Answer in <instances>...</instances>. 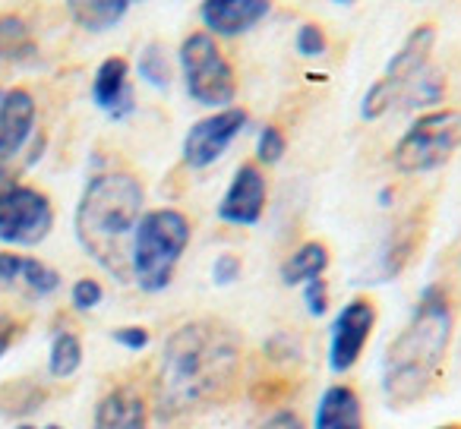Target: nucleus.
<instances>
[{"label":"nucleus","mask_w":461,"mask_h":429,"mask_svg":"<svg viewBox=\"0 0 461 429\" xmlns=\"http://www.w3.org/2000/svg\"><path fill=\"white\" fill-rule=\"evenodd\" d=\"M136 73H140L142 83L158 92H165L174 79V67H171V60H167V51L161 45H155V41L140 51V58H136Z\"/></svg>","instance_id":"5701e85b"},{"label":"nucleus","mask_w":461,"mask_h":429,"mask_svg":"<svg viewBox=\"0 0 461 429\" xmlns=\"http://www.w3.org/2000/svg\"><path fill=\"white\" fill-rule=\"evenodd\" d=\"M414 228L411 225H402L389 234V240L383 244L379 256L373 259V272L366 275V282H392L398 272L408 265L411 253H414Z\"/></svg>","instance_id":"412c9836"},{"label":"nucleus","mask_w":461,"mask_h":429,"mask_svg":"<svg viewBox=\"0 0 461 429\" xmlns=\"http://www.w3.org/2000/svg\"><path fill=\"white\" fill-rule=\"evenodd\" d=\"M39 45L29 22L16 13H0V64H32Z\"/></svg>","instance_id":"a211bd4d"},{"label":"nucleus","mask_w":461,"mask_h":429,"mask_svg":"<svg viewBox=\"0 0 461 429\" xmlns=\"http://www.w3.org/2000/svg\"><path fill=\"white\" fill-rule=\"evenodd\" d=\"M272 0H203L199 4V16L209 35H221V39H238L257 29L259 22L269 16Z\"/></svg>","instance_id":"ddd939ff"},{"label":"nucleus","mask_w":461,"mask_h":429,"mask_svg":"<svg viewBox=\"0 0 461 429\" xmlns=\"http://www.w3.org/2000/svg\"><path fill=\"white\" fill-rule=\"evenodd\" d=\"M303 307L313 319H322L329 313V284L322 278L303 284Z\"/></svg>","instance_id":"c85d7f7f"},{"label":"nucleus","mask_w":461,"mask_h":429,"mask_svg":"<svg viewBox=\"0 0 461 429\" xmlns=\"http://www.w3.org/2000/svg\"><path fill=\"white\" fill-rule=\"evenodd\" d=\"M294 48H297V54H301V58H307V60L322 58V54H326V48H329V39H326V32H322L320 22H303V26L297 29V35H294Z\"/></svg>","instance_id":"a878e982"},{"label":"nucleus","mask_w":461,"mask_h":429,"mask_svg":"<svg viewBox=\"0 0 461 429\" xmlns=\"http://www.w3.org/2000/svg\"><path fill=\"white\" fill-rule=\"evenodd\" d=\"M89 429H149L146 398L130 385H117L95 404Z\"/></svg>","instance_id":"2eb2a0df"},{"label":"nucleus","mask_w":461,"mask_h":429,"mask_svg":"<svg viewBox=\"0 0 461 429\" xmlns=\"http://www.w3.org/2000/svg\"><path fill=\"white\" fill-rule=\"evenodd\" d=\"M35 121H39V108H35L32 92L20 89V85L0 89V165H7L29 146Z\"/></svg>","instance_id":"f8f14e48"},{"label":"nucleus","mask_w":461,"mask_h":429,"mask_svg":"<svg viewBox=\"0 0 461 429\" xmlns=\"http://www.w3.org/2000/svg\"><path fill=\"white\" fill-rule=\"evenodd\" d=\"M102 300H104L102 282H95V278H79V282H73L70 307L77 309V313H92V309L102 307Z\"/></svg>","instance_id":"393cba45"},{"label":"nucleus","mask_w":461,"mask_h":429,"mask_svg":"<svg viewBox=\"0 0 461 429\" xmlns=\"http://www.w3.org/2000/svg\"><path fill=\"white\" fill-rule=\"evenodd\" d=\"M240 338L234 328L215 319H196L167 335L161 347L158 414H190V410L218 404L238 382Z\"/></svg>","instance_id":"f257e3e1"},{"label":"nucleus","mask_w":461,"mask_h":429,"mask_svg":"<svg viewBox=\"0 0 461 429\" xmlns=\"http://www.w3.org/2000/svg\"><path fill=\"white\" fill-rule=\"evenodd\" d=\"M461 148V111L439 108L420 114L392 148V165L402 174H427L442 167Z\"/></svg>","instance_id":"423d86ee"},{"label":"nucleus","mask_w":461,"mask_h":429,"mask_svg":"<svg viewBox=\"0 0 461 429\" xmlns=\"http://www.w3.org/2000/svg\"><path fill=\"white\" fill-rule=\"evenodd\" d=\"M136 0H67V13L86 32H108L127 16Z\"/></svg>","instance_id":"f3484780"},{"label":"nucleus","mask_w":461,"mask_h":429,"mask_svg":"<svg viewBox=\"0 0 461 429\" xmlns=\"http://www.w3.org/2000/svg\"><path fill=\"white\" fill-rule=\"evenodd\" d=\"M452 326L455 313L446 288H423L404 328L383 353V395L392 407H411L436 389L452 344Z\"/></svg>","instance_id":"f03ea898"},{"label":"nucleus","mask_w":461,"mask_h":429,"mask_svg":"<svg viewBox=\"0 0 461 429\" xmlns=\"http://www.w3.org/2000/svg\"><path fill=\"white\" fill-rule=\"evenodd\" d=\"M335 4H341V7H351V4H357V0H335Z\"/></svg>","instance_id":"72a5a7b5"},{"label":"nucleus","mask_w":461,"mask_h":429,"mask_svg":"<svg viewBox=\"0 0 461 429\" xmlns=\"http://www.w3.org/2000/svg\"><path fill=\"white\" fill-rule=\"evenodd\" d=\"M285 152H288L285 133L276 127V123H266V127L259 130V139H257V161L259 165H278V161L285 158Z\"/></svg>","instance_id":"b1692460"},{"label":"nucleus","mask_w":461,"mask_h":429,"mask_svg":"<svg viewBox=\"0 0 461 429\" xmlns=\"http://www.w3.org/2000/svg\"><path fill=\"white\" fill-rule=\"evenodd\" d=\"M436 45V29L433 26H417L408 39L402 41L392 60L385 64L383 76L364 92L360 98V117L364 121H379L383 114H389L392 108H404L411 89L417 85V79L427 73L429 54Z\"/></svg>","instance_id":"39448f33"},{"label":"nucleus","mask_w":461,"mask_h":429,"mask_svg":"<svg viewBox=\"0 0 461 429\" xmlns=\"http://www.w3.org/2000/svg\"><path fill=\"white\" fill-rule=\"evenodd\" d=\"M193 237L190 219L177 209L142 211L130 244V282L142 294H161L171 288L180 256Z\"/></svg>","instance_id":"20e7f679"},{"label":"nucleus","mask_w":461,"mask_h":429,"mask_svg":"<svg viewBox=\"0 0 461 429\" xmlns=\"http://www.w3.org/2000/svg\"><path fill=\"white\" fill-rule=\"evenodd\" d=\"M83 338L77 332H70V328H58L51 335V344H48V376L54 382H67V379H73L83 370Z\"/></svg>","instance_id":"aec40b11"},{"label":"nucleus","mask_w":461,"mask_h":429,"mask_svg":"<svg viewBox=\"0 0 461 429\" xmlns=\"http://www.w3.org/2000/svg\"><path fill=\"white\" fill-rule=\"evenodd\" d=\"M373 328H376V307L366 297H354L345 307L339 309V316L332 319V328H329V370L335 376L354 370L360 360V353L366 351V341H370Z\"/></svg>","instance_id":"9d476101"},{"label":"nucleus","mask_w":461,"mask_h":429,"mask_svg":"<svg viewBox=\"0 0 461 429\" xmlns=\"http://www.w3.org/2000/svg\"><path fill=\"white\" fill-rule=\"evenodd\" d=\"M247 114L244 108H221L212 111L209 117L196 121L184 136V146H180V158H184L186 167L193 171H203V167H212L224 152L230 148V142L244 133Z\"/></svg>","instance_id":"1a4fd4ad"},{"label":"nucleus","mask_w":461,"mask_h":429,"mask_svg":"<svg viewBox=\"0 0 461 429\" xmlns=\"http://www.w3.org/2000/svg\"><path fill=\"white\" fill-rule=\"evenodd\" d=\"M111 341H114L117 347H123V351L140 353L152 344V335H149V328H142V326H121L111 332Z\"/></svg>","instance_id":"bb28decb"},{"label":"nucleus","mask_w":461,"mask_h":429,"mask_svg":"<svg viewBox=\"0 0 461 429\" xmlns=\"http://www.w3.org/2000/svg\"><path fill=\"white\" fill-rule=\"evenodd\" d=\"M238 278H240V259L234 253L215 256V263H212V284L215 288H230V284H238Z\"/></svg>","instance_id":"cd10ccee"},{"label":"nucleus","mask_w":461,"mask_h":429,"mask_svg":"<svg viewBox=\"0 0 461 429\" xmlns=\"http://www.w3.org/2000/svg\"><path fill=\"white\" fill-rule=\"evenodd\" d=\"M16 338H20V322H16L14 316L0 313V360L14 351Z\"/></svg>","instance_id":"c756f323"},{"label":"nucleus","mask_w":461,"mask_h":429,"mask_svg":"<svg viewBox=\"0 0 461 429\" xmlns=\"http://www.w3.org/2000/svg\"><path fill=\"white\" fill-rule=\"evenodd\" d=\"M92 102L111 121H127L136 111V95L130 89V64L123 58H104L92 79Z\"/></svg>","instance_id":"4468645a"},{"label":"nucleus","mask_w":461,"mask_h":429,"mask_svg":"<svg viewBox=\"0 0 461 429\" xmlns=\"http://www.w3.org/2000/svg\"><path fill=\"white\" fill-rule=\"evenodd\" d=\"M313 429H366L364 401L351 385H329L313 410Z\"/></svg>","instance_id":"dca6fc26"},{"label":"nucleus","mask_w":461,"mask_h":429,"mask_svg":"<svg viewBox=\"0 0 461 429\" xmlns=\"http://www.w3.org/2000/svg\"><path fill=\"white\" fill-rule=\"evenodd\" d=\"M436 429H461L458 423H446V426H436Z\"/></svg>","instance_id":"f704fd0d"},{"label":"nucleus","mask_w":461,"mask_h":429,"mask_svg":"<svg viewBox=\"0 0 461 429\" xmlns=\"http://www.w3.org/2000/svg\"><path fill=\"white\" fill-rule=\"evenodd\" d=\"M266 196H269L266 174L257 165H240L234 171V177H230L221 202H218V219L234 228L259 225V219H263L266 211Z\"/></svg>","instance_id":"9b49d317"},{"label":"nucleus","mask_w":461,"mask_h":429,"mask_svg":"<svg viewBox=\"0 0 461 429\" xmlns=\"http://www.w3.org/2000/svg\"><path fill=\"white\" fill-rule=\"evenodd\" d=\"M257 429H307V426H303V420L294 414V410H276V414L266 416Z\"/></svg>","instance_id":"7c9ffc66"},{"label":"nucleus","mask_w":461,"mask_h":429,"mask_svg":"<svg viewBox=\"0 0 461 429\" xmlns=\"http://www.w3.org/2000/svg\"><path fill=\"white\" fill-rule=\"evenodd\" d=\"M329 269V250L320 244V240H307L301 244L288 259L282 263V284L288 288H297V284H307V282H316L322 278Z\"/></svg>","instance_id":"6ab92c4d"},{"label":"nucleus","mask_w":461,"mask_h":429,"mask_svg":"<svg viewBox=\"0 0 461 429\" xmlns=\"http://www.w3.org/2000/svg\"><path fill=\"white\" fill-rule=\"evenodd\" d=\"M10 180H14V177H10L7 165H0V190H4V186H7V183H10Z\"/></svg>","instance_id":"473e14b6"},{"label":"nucleus","mask_w":461,"mask_h":429,"mask_svg":"<svg viewBox=\"0 0 461 429\" xmlns=\"http://www.w3.org/2000/svg\"><path fill=\"white\" fill-rule=\"evenodd\" d=\"M146 211L142 183L127 171H102L83 186L73 231L83 253L117 282H130V244Z\"/></svg>","instance_id":"7ed1b4c3"},{"label":"nucleus","mask_w":461,"mask_h":429,"mask_svg":"<svg viewBox=\"0 0 461 429\" xmlns=\"http://www.w3.org/2000/svg\"><path fill=\"white\" fill-rule=\"evenodd\" d=\"M14 429H64L60 423H48V426H35V423H16Z\"/></svg>","instance_id":"2f4dec72"},{"label":"nucleus","mask_w":461,"mask_h":429,"mask_svg":"<svg viewBox=\"0 0 461 429\" xmlns=\"http://www.w3.org/2000/svg\"><path fill=\"white\" fill-rule=\"evenodd\" d=\"M180 73H184L186 95L203 108H230L238 95V76L230 70L228 58L209 32H190L180 41Z\"/></svg>","instance_id":"0eeeda50"},{"label":"nucleus","mask_w":461,"mask_h":429,"mask_svg":"<svg viewBox=\"0 0 461 429\" xmlns=\"http://www.w3.org/2000/svg\"><path fill=\"white\" fill-rule=\"evenodd\" d=\"M54 231V205L41 190L10 180L0 190V244L29 250Z\"/></svg>","instance_id":"6e6552de"},{"label":"nucleus","mask_w":461,"mask_h":429,"mask_svg":"<svg viewBox=\"0 0 461 429\" xmlns=\"http://www.w3.org/2000/svg\"><path fill=\"white\" fill-rule=\"evenodd\" d=\"M16 284L26 288L35 300H45V297H54L60 290V272L51 269L48 263L35 256H20V275H16Z\"/></svg>","instance_id":"4be33fe9"}]
</instances>
